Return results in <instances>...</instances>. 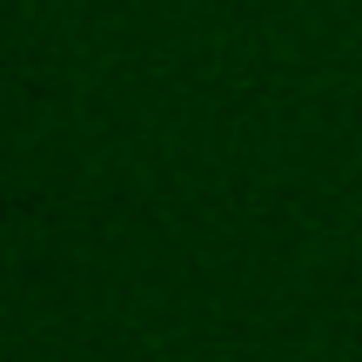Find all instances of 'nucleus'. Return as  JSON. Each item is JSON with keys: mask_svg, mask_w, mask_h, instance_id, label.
Listing matches in <instances>:
<instances>
[]
</instances>
